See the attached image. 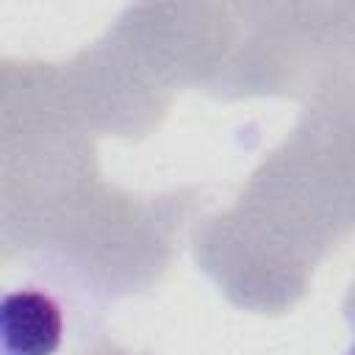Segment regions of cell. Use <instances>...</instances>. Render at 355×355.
<instances>
[{"mask_svg": "<svg viewBox=\"0 0 355 355\" xmlns=\"http://www.w3.org/2000/svg\"><path fill=\"white\" fill-rule=\"evenodd\" d=\"M333 116L313 114L252 175L239 205L197 233V261L239 305L283 311L308 286V269L347 230V166L336 169Z\"/></svg>", "mask_w": 355, "mask_h": 355, "instance_id": "cell-1", "label": "cell"}, {"mask_svg": "<svg viewBox=\"0 0 355 355\" xmlns=\"http://www.w3.org/2000/svg\"><path fill=\"white\" fill-rule=\"evenodd\" d=\"M191 200L180 194L136 200L94 183L39 247L58 269H69L86 288L128 294L153 283L172 255L175 233Z\"/></svg>", "mask_w": 355, "mask_h": 355, "instance_id": "cell-2", "label": "cell"}, {"mask_svg": "<svg viewBox=\"0 0 355 355\" xmlns=\"http://www.w3.org/2000/svg\"><path fill=\"white\" fill-rule=\"evenodd\" d=\"M64 338L58 302L39 288L0 297V355H55Z\"/></svg>", "mask_w": 355, "mask_h": 355, "instance_id": "cell-3", "label": "cell"}, {"mask_svg": "<svg viewBox=\"0 0 355 355\" xmlns=\"http://www.w3.org/2000/svg\"><path fill=\"white\" fill-rule=\"evenodd\" d=\"M97 355H125V352H116V349H105V352H97Z\"/></svg>", "mask_w": 355, "mask_h": 355, "instance_id": "cell-4", "label": "cell"}]
</instances>
